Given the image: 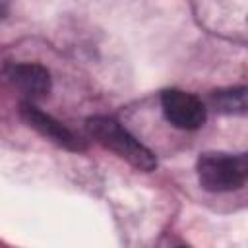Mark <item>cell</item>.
Listing matches in <instances>:
<instances>
[{
  "label": "cell",
  "instance_id": "6da1fadb",
  "mask_svg": "<svg viewBox=\"0 0 248 248\" xmlns=\"http://www.w3.org/2000/svg\"><path fill=\"white\" fill-rule=\"evenodd\" d=\"M85 130L89 138H93L99 145L114 151L126 163L141 172H151L157 167L155 153L145 147L136 136H132L118 120L110 116H89L85 120Z\"/></svg>",
  "mask_w": 248,
  "mask_h": 248
},
{
  "label": "cell",
  "instance_id": "7a4b0ae2",
  "mask_svg": "<svg viewBox=\"0 0 248 248\" xmlns=\"http://www.w3.org/2000/svg\"><path fill=\"white\" fill-rule=\"evenodd\" d=\"M198 180L207 192H232L246 184L248 159L246 153H223L207 151L198 157L196 163Z\"/></svg>",
  "mask_w": 248,
  "mask_h": 248
},
{
  "label": "cell",
  "instance_id": "3957f363",
  "mask_svg": "<svg viewBox=\"0 0 248 248\" xmlns=\"http://www.w3.org/2000/svg\"><path fill=\"white\" fill-rule=\"evenodd\" d=\"M4 83L14 89L23 101L35 103L50 93L52 79L45 66L35 62H10L2 70Z\"/></svg>",
  "mask_w": 248,
  "mask_h": 248
},
{
  "label": "cell",
  "instance_id": "277c9868",
  "mask_svg": "<svg viewBox=\"0 0 248 248\" xmlns=\"http://www.w3.org/2000/svg\"><path fill=\"white\" fill-rule=\"evenodd\" d=\"M161 108L167 122L178 130H198L207 120L203 101L182 89H165L161 93Z\"/></svg>",
  "mask_w": 248,
  "mask_h": 248
},
{
  "label": "cell",
  "instance_id": "5b68a950",
  "mask_svg": "<svg viewBox=\"0 0 248 248\" xmlns=\"http://www.w3.org/2000/svg\"><path fill=\"white\" fill-rule=\"evenodd\" d=\"M19 114H21L23 122L29 128H33L37 134H41L43 138H46L48 141H52L54 145H58L62 149H68V151H83L87 147L85 141L79 136H76L70 128H66L54 116L43 112L39 107H35V103L21 101Z\"/></svg>",
  "mask_w": 248,
  "mask_h": 248
},
{
  "label": "cell",
  "instance_id": "8992f818",
  "mask_svg": "<svg viewBox=\"0 0 248 248\" xmlns=\"http://www.w3.org/2000/svg\"><path fill=\"white\" fill-rule=\"evenodd\" d=\"M211 105L223 114H244L246 112V87L219 89L211 93Z\"/></svg>",
  "mask_w": 248,
  "mask_h": 248
},
{
  "label": "cell",
  "instance_id": "52a82bcc",
  "mask_svg": "<svg viewBox=\"0 0 248 248\" xmlns=\"http://www.w3.org/2000/svg\"><path fill=\"white\" fill-rule=\"evenodd\" d=\"M12 2L14 0H0V19H4L8 16V12L12 8Z\"/></svg>",
  "mask_w": 248,
  "mask_h": 248
}]
</instances>
